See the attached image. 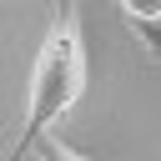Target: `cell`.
<instances>
[{"label": "cell", "instance_id": "1", "mask_svg": "<svg viewBox=\"0 0 161 161\" xmlns=\"http://www.w3.org/2000/svg\"><path fill=\"white\" fill-rule=\"evenodd\" d=\"M86 91V40H80V10L75 0H60L40 50H35V65H30V96H25V121H20V136L10 146V161H25L40 136H50V126L80 101Z\"/></svg>", "mask_w": 161, "mask_h": 161}, {"label": "cell", "instance_id": "2", "mask_svg": "<svg viewBox=\"0 0 161 161\" xmlns=\"http://www.w3.org/2000/svg\"><path fill=\"white\" fill-rule=\"evenodd\" d=\"M35 156H40V161H91V156H80L75 146H65L60 136H40V146H35Z\"/></svg>", "mask_w": 161, "mask_h": 161}, {"label": "cell", "instance_id": "3", "mask_svg": "<svg viewBox=\"0 0 161 161\" xmlns=\"http://www.w3.org/2000/svg\"><path fill=\"white\" fill-rule=\"evenodd\" d=\"M131 30H136V40L146 45V55L161 65V20H131Z\"/></svg>", "mask_w": 161, "mask_h": 161}, {"label": "cell", "instance_id": "4", "mask_svg": "<svg viewBox=\"0 0 161 161\" xmlns=\"http://www.w3.org/2000/svg\"><path fill=\"white\" fill-rule=\"evenodd\" d=\"M126 20H161V0H121Z\"/></svg>", "mask_w": 161, "mask_h": 161}]
</instances>
